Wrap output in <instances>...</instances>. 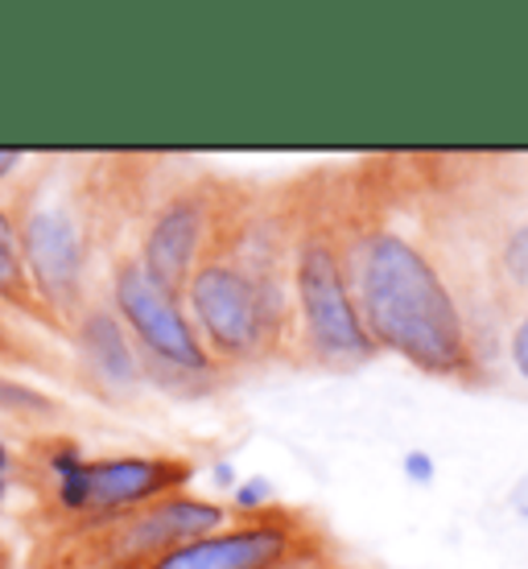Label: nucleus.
Wrapping results in <instances>:
<instances>
[{
    "label": "nucleus",
    "mask_w": 528,
    "mask_h": 569,
    "mask_svg": "<svg viewBox=\"0 0 528 569\" xmlns=\"http://www.w3.org/2000/svg\"><path fill=\"white\" fill-rule=\"evenodd\" d=\"M289 223V368L351 371L376 359L351 301L339 223V166L293 173L281 182Z\"/></svg>",
    "instance_id": "4"
},
{
    "label": "nucleus",
    "mask_w": 528,
    "mask_h": 569,
    "mask_svg": "<svg viewBox=\"0 0 528 569\" xmlns=\"http://www.w3.org/2000/svg\"><path fill=\"white\" fill-rule=\"evenodd\" d=\"M103 293L112 301L116 318L129 330L149 388L170 392L178 400H199L231 385V371H223L207 356L182 298L166 293L145 272L132 243L112 252V260L103 264Z\"/></svg>",
    "instance_id": "7"
},
{
    "label": "nucleus",
    "mask_w": 528,
    "mask_h": 569,
    "mask_svg": "<svg viewBox=\"0 0 528 569\" xmlns=\"http://www.w3.org/2000/svg\"><path fill=\"white\" fill-rule=\"evenodd\" d=\"M504 359L520 380H528V306H520L504 330Z\"/></svg>",
    "instance_id": "13"
},
{
    "label": "nucleus",
    "mask_w": 528,
    "mask_h": 569,
    "mask_svg": "<svg viewBox=\"0 0 528 569\" xmlns=\"http://www.w3.org/2000/svg\"><path fill=\"white\" fill-rule=\"evenodd\" d=\"M0 363L4 368H29L54 376V380H71V359L58 356L54 347L38 335H26L9 313H0Z\"/></svg>",
    "instance_id": "12"
},
{
    "label": "nucleus",
    "mask_w": 528,
    "mask_h": 569,
    "mask_svg": "<svg viewBox=\"0 0 528 569\" xmlns=\"http://www.w3.org/2000/svg\"><path fill=\"white\" fill-rule=\"evenodd\" d=\"M0 569H21V561H17V549L4 537H0Z\"/></svg>",
    "instance_id": "18"
},
{
    "label": "nucleus",
    "mask_w": 528,
    "mask_h": 569,
    "mask_svg": "<svg viewBox=\"0 0 528 569\" xmlns=\"http://www.w3.org/2000/svg\"><path fill=\"white\" fill-rule=\"evenodd\" d=\"M405 475H409V479H417V483H429V475H434V467H429V455H409V458H405Z\"/></svg>",
    "instance_id": "17"
},
{
    "label": "nucleus",
    "mask_w": 528,
    "mask_h": 569,
    "mask_svg": "<svg viewBox=\"0 0 528 569\" xmlns=\"http://www.w3.org/2000/svg\"><path fill=\"white\" fill-rule=\"evenodd\" d=\"M9 487H13V441L0 433V503L9 499Z\"/></svg>",
    "instance_id": "16"
},
{
    "label": "nucleus",
    "mask_w": 528,
    "mask_h": 569,
    "mask_svg": "<svg viewBox=\"0 0 528 569\" xmlns=\"http://www.w3.org/2000/svg\"><path fill=\"white\" fill-rule=\"evenodd\" d=\"M330 549H339V541L315 512L298 503H265L257 512H236L215 532L173 545L141 569H289Z\"/></svg>",
    "instance_id": "8"
},
{
    "label": "nucleus",
    "mask_w": 528,
    "mask_h": 569,
    "mask_svg": "<svg viewBox=\"0 0 528 569\" xmlns=\"http://www.w3.org/2000/svg\"><path fill=\"white\" fill-rule=\"evenodd\" d=\"M67 342H74L71 368H79L74 385L91 392L96 400H103V405H129L145 388L141 356H137L124 322L116 318L103 284L91 293L83 310L74 313V322L67 327Z\"/></svg>",
    "instance_id": "9"
},
{
    "label": "nucleus",
    "mask_w": 528,
    "mask_h": 569,
    "mask_svg": "<svg viewBox=\"0 0 528 569\" xmlns=\"http://www.w3.org/2000/svg\"><path fill=\"white\" fill-rule=\"evenodd\" d=\"M257 190L260 182H248V178L166 161L137 223L132 252L166 293L182 298L190 272L199 269V260L211 252V243L228 231V223L248 207Z\"/></svg>",
    "instance_id": "6"
},
{
    "label": "nucleus",
    "mask_w": 528,
    "mask_h": 569,
    "mask_svg": "<svg viewBox=\"0 0 528 569\" xmlns=\"http://www.w3.org/2000/svg\"><path fill=\"white\" fill-rule=\"evenodd\" d=\"M26 166H29V153H21V149H0V199L9 194V186L21 178Z\"/></svg>",
    "instance_id": "14"
},
{
    "label": "nucleus",
    "mask_w": 528,
    "mask_h": 569,
    "mask_svg": "<svg viewBox=\"0 0 528 569\" xmlns=\"http://www.w3.org/2000/svg\"><path fill=\"white\" fill-rule=\"evenodd\" d=\"M0 313H9L13 322H29L42 335H54L62 339V322L54 318V310L42 301L38 284L29 277L26 252H21V240H17L13 214L0 202Z\"/></svg>",
    "instance_id": "10"
},
{
    "label": "nucleus",
    "mask_w": 528,
    "mask_h": 569,
    "mask_svg": "<svg viewBox=\"0 0 528 569\" xmlns=\"http://www.w3.org/2000/svg\"><path fill=\"white\" fill-rule=\"evenodd\" d=\"M0 417L17 421L26 433H33V429H58L71 417V409L50 397V392H42V388L21 385L17 376L0 371Z\"/></svg>",
    "instance_id": "11"
},
{
    "label": "nucleus",
    "mask_w": 528,
    "mask_h": 569,
    "mask_svg": "<svg viewBox=\"0 0 528 569\" xmlns=\"http://www.w3.org/2000/svg\"><path fill=\"white\" fill-rule=\"evenodd\" d=\"M182 306L207 356L223 371L286 363L289 318V223L281 182L260 186L228 231L211 243L182 289Z\"/></svg>",
    "instance_id": "3"
},
{
    "label": "nucleus",
    "mask_w": 528,
    "mask_h": 569,
    "mask_svg": "<svg viewBox=\"0 0 528 569\" xmlns=\"http://www.w3.org/2000/svg\"><path fill=\"white\" fill-rule=\"evenodd\" d=\"M161 170L166 157L145 153H46L29 157L0 199L13 214L29 277L62 322V339L103 284L112 252L132 243Z\"/></svg>",
    "instance_id": "2"
},
{
    "label": "nucleus",
    "mask_w": 528,
    "mask_h": 569,
    "mask_svg": "<svg viewBox=\"0 0 528 569\" xmlns=\"http://www.w3.org/2000/svg\"><path fill=\"white\" fill-rule=\"evenodd\" d=\"M231 516L236 512L219 499L178 491L129 512L21 528L26 532L21 569H141L173 545L223 528Z\"/></svg>",
    "instance_id": "5"
},
{
    "label": "nucleus",
    "mask_w": 528,
    "mask_h": 569,
    "mask_svg": "<svg viewBox=\"0 0 528 569\" xmlns=\"http://www.w3.org/2000/svg\"><path fill=\"white\" fill-rule=\"evenodd\" d=\"M289 569H363V566H356V561H347L343 545H339V549H330V553L306 557V561H298V566H289Z\"/></svg>",
    "instance_id": "15"
},
{
    "label": "nucleus",
    "mask_w": 528,
    "mask_h": 569,
    "mask_svg": "<svg viewBox=\"0 0 528 569\" xmlns=\"http://www.w3.org/2000/svg\"><path fill=\"white\" fill-rule=\"evenodd\" d=\"M339 223L351 301L376 356L458 388L491 385L504 342L458 281L400 157L339 166Z\"/></svg>",
    "instance_id": "1"
}]
</instances>
